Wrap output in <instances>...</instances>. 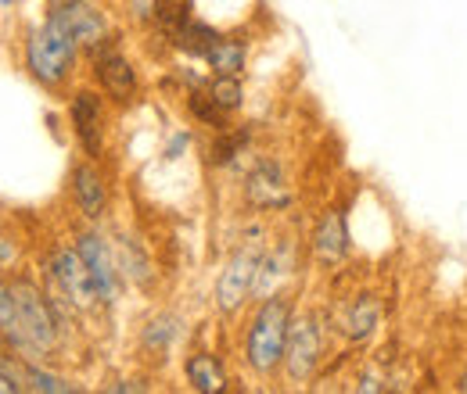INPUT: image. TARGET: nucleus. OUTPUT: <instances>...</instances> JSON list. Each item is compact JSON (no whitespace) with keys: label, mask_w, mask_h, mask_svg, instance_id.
Wrapping results in <instances>:
<instances>
[{"label":"nucleus","mask_w":467,"mask_h":394,"mask_svg":"<svg viewBox=\"0 0 467 394\" xmlns=\"http://www.w3.org/2000/svg\"><path fill=\"white\" fill-rule=\"evenodd\" d=\"M288 330H292V305L281 294L263 298L248 338H244V359L259 377H270L281 362H285V348H288Z\"/></svg>","instance_id":"nucleus-1"},{"label":"nucleus","mask_w":467,"mask_h":394,"mask_svg":"<svg viewBox=\"0 0 467 394\" xmlns=\"http://www.w3.org/2000/svg\"><path fill=\"white\" fill-rule=\"evenodd\" d=\"M76 51H79L76 33L68 29V22L61 18L58 11L51 7L47 25L29 33L26 61H29V72H33L44 86H58L61 79L72 72V65H76Z\"/></svg>","instance_id":"nucleus-2"},{"label":"nucleus","mask_w":467,"mask_h":394,"mask_svg":"<svg viewBox=\"0 0 467 394\" xmlns=\"http://www.w3.org/2000/svg\"><path fill=\"white\" fill-rule=\"evenodd\" d=\"M259 266H263V244H259V237H252V240H244V244L234 251V258L227 262L223 277L216 283V301H220L223 312H237L241 301L255 290Z\"/></svg>","instance_id":"nucleus-3"},{"label":"nucleus","mask_w":467,"mask_h":394,"mask_svg":"<svg viewBox=\"0 0 467 394\" xmlns=\"http://www.w3.org/2000/svg\"><path fill=\"white\" fill-rule=\"evenodd\" d=\"M11 294H15V305H18V319L26 327V338L33 340V348L40 355L55 351L58 344V316L51 308V301L33 287V283H11Z\"/></svg>","instance_id":"nucleus-4"},{"label":"nucleus","mask_w":467,"mask_h":394,"mask_svg":"<svg viewBox=\"0 0 467 394\" xmlns=\"http://www.w3.org/2000/svg\"><path fill=\"white\" fill-rule=\"evenodd\" d=\"M320 351H324V338H320L317 316H298L288 330V348H285V366L295 384H306L317 373Z\"/></svg>","instance_id":"nucleus-5"},{"label":"nucleus","mask_w":467,"mask_h":394,"mask_svg":"<svg viewBox=\"0 0 467 394\" xmlns=\"http://www.w3.org/2000/svg\"><path fill=\"white\" fill-rule=\"evenodd\" d=\"M94 76H98V83L105 86V94L112 101H130L137 94V72H133V65L109 40L101 47H94Z\"/></svg>","instance_id":"nucleus-6"},{"label":"nucleus","mask_w":467,"mask_h":394,"mask_svg":"<svg viewBox=\"0 0 467 394\" xmlns=\"http://www.w3.org/2000/svg\"><path fill=\"white\" fill-rule=\"evenodd\" d=\"M76 251L83 255V262H87V269H90V280H94L98 301L112 305V301H116V290H119V273H116V262H112V251H109L105 237H98V233H83L79 244H76Z\"/></svg>","instance_id":"nucleus-7"},{"label":"nucleus","mask_w":467,"mask_h":394,"mask_svg":"<svg viewBox=\"0 0 467 394\" xmlns=\"http://www.w3.org/2000/svg\"><path fill=\"white\" fill-rule=\"evenodd\" d=\"M51 7L68 22V29L76 33L79 47H90L94 51V47L105 44L109 25H105V15H101V7L94 0H55Z\"/></svg>","instance_id":"nucleus-8"},{"label":"nucleus","mask_w":467,"mask_h":394,"mask_svg":"<svg viewBox=\"0 0 467 394\" xmlns=\"http://www.w3.org/2000/svg\"><path fill=\"white\" fill-rule=\"evenodd\" d=\"M51 269H55L61 290L68 294L72 305H90V301L98 298V294H94V280H90V269H87V262H83L79 251H68V248L55 251Z\"/></svg>","instance_id":"nucleus-9"},{"label":"nucleus","mask_w":467,"mask_h":394,"mask_svg":"<svg viewBox=\"0 0 467 394\" xmlns=\"http://www.w3.org/2000/svg\"><path fill=\"white\" fill-rule=\"evenodd\" d=\"M72 126H76V136L83 144V151L90 158L101 155V97L90 94V90H79L72 97Z\"/></svg>","instance_id":"nucleus-10"},{"label":"nucleus","mask_w":467,"mask_h":394,"mask_svg":"<svg viewBox=\"0 0 467 394\" xmlns=\"http://www.w3.org/2000/svg\"><path fill=\"white\" fill-rule=\"evenodd\" d=\"M72 194H76V205L87 219H101L105 208H109V183L105 176L94 169V166H76L72 169Z\"/></svg>","instance_id":"nucleus-11"},{"label":"nucleus","mask_w":467,"mask_h":394,"mask_svg":"<svg viewBox=\"0 0 467 394\" xmlns=\"http://www.w3.org/2000/svg\"><path fill=\"white\" fill-rule=\"evenodd\" d=\"M313 251H317V258H320L324 266H338V262L346 258V251H349V233H346L342 212H327V216L320 219L317 233H313Z\"/></svg>","instance_id":"nucleus-12"},{"label":"nucleus","mask_w":467,"mask_h":394,"mask_svg":"<svg viewBox=\"0 0 467 394\" xmlns=\"http://www.w3.org/2000/svg\"><path fill=\"white\" fill-rule=\"evenodd\" d=\"M248 201L259 208H281L288 205V190H285V176L274 162H263L259 169L248 176Z\"/></svg>","instance_id":"nucleus-13"},{"label":"nucleus","mask_w":467,"mask_h":394,"mask_svg":"<svg viewBox=\"0 0 467 394\" xmlns=\"http://www.w3.org/2000/svg\"><path fill=\"white\" fill-rule=\"evenodd\" d=\"M187 380H191L194 391L202 394H216L227 388V373H223L220 359L216 355H205V351H198V355L187 359Z\"/></svg>","instance_id":"nucleus-14"},{"label":"nucleus","mask_w":467,"mask_h":394,"mask_svg":"<svg viewBox=\"0 0 467 394\" xmlns=\"http://www.w3.org/2000/svg\"><path fill=\"white\" fill-rule=\"evenodd\" d=\"M0 334L11 340L18 351H26V355H40V351L33 348V340L26 338V327H22V319H18L15 294H11V287H4V283H0Z\"/></svg>","instance_id":"nucleus-15"},{"label":"nucleus","mask_w":467,"mask_h":394,"mask_svg":"<svg viewBox=\"0 0 467 394\" xmlns=\"http://www.w3.org/2000/svg\"><path fill=\"white\" fill-rule=\"evenodd\" d=\"M205 61H209V68L216 76H241V68H244V44L231 40V36H220L216 47L205 55Z\"/></svg>","instance_id":"nucleus-16"},{"label":"nucleus","mask_w":467,"mask_h":394,"mask_svg":"<svg viewBox=\"0 0 467 394\" xmlns=\"http://www.w3.org/2000/svg\"><path fill=\"white\" fill-rule=\"evenodd\" d=\"M378 316H381V308H378V298L374 294H359L356 298V305H352L349 319H346V330H349L352 340H363L374 334V327H378Z\"/></svg>","instance_id":"nucleus-17"},{"label":"nucleus","mask_w":467,"mask_h":394,"mask_svg":"<svg viewBox=\"0 0 467 394\" xmlns=\"http://www.w3.org/2000/svg\"><path fill=\"white\" fill-rule=\"evenodd\" d=\"M155 22H159V29L176 40L194 18H191V0H159L155 4Z\"/></svg>","instance_id":"nucleus-18"},{"label":"nucleus","mask_w":467,"mask_h":394,"mask_svg":"<svg viewBox=\"0 0 467 394\" xmlns=\"http://www.w3.org/2000/svg\"><path fill=\"white\" fill-rule=\"evenodd\" d=\"M119 266H122L126 280L140 283V287L151 280V262H148V255L137 248V240H133V237H122V248H119Z\"/></svg>","instance_id":"nucleus-19"},{"label":"nucleus","mask_w":467,"mask_h":394,"mask_svg":"<svg viewBox=\"0 0 467 394\" xmlns=\"http://www.w3.org/2000/svg\"><path fill=\"white\" fill-rule=\"evenodd\" d=\"M216 40H220L216 29H209L205 22H191V25L176 36V47H183L187 55H194V57H205L213 47H216Z\"/></svg>","instance_id":"nucleus-20"},{"label":"nucleus","mask_w":467,"mask_h":394,"mask_svg":"<svg viewBox=\"0 0 467 394\" xmlns=\"http://www.w3.org/2000/svg\"><path fill=\"white\" fill-rule=\"evenodd\" d=\"M176 330H180V319L176 316H155L148 327H144V348L148 351H166L170 344H173L176 338Z\"/></svg>","instance_id":"nucleus-21"},{"label":"nucleus","mask_w":467,"mask_h":394,"mask_svg":"<svg viewBox=\"0 0 467 394\" xmlns=\"http://www.w3.org/2000/svg\"><path fill=\"white\" fill-rule=\"evenodd\" d=\"M209 97L223 108V112H237L241 101H244V90H241V79L237 76H216L209 83Z\"/></svg>","instance_id":"nucleus-22"},{"label":"nucleus","mask_w":467,"mask_h":394,"mask_svg":"<svg viewBox=\"0 0 467 394\" xmlns=\"http://www.w3.org/2000/svg\"><path fill=\"white\" fill-rule=\"evenodd\" d=\"M26 384H29L33 391H44V394H72L76 391V384L61 380V377L47 373V369H36V366H29V369H26Z\"/></svg>","instance_id":"nucleus-23"},{"label":"nucleus","mask_w":467,"mask_h":394,"mask_svg":"<svg viewBox=\"0 0 467 394\" xmlns=\"http://www.w3.org/2000/svg\"><path fill=\"white\" fill-rule=\"evenodd\" d=\"M191 112H194V118H202L205 126H213V129H220V133L227 129V126H223V115L227 112L209 97V90H205V94H198V90L191 94Z\"/></svg>","instance_id":"nucleus-24"},{"label":"nucleus","mask_w":467,"mask_h":394,"mask_svg":"<svg viewBox=\"0 0 467 394\" xmlns=\"http://www.w3.org/2000/svg\"><path fill=\"white\" fill-rule=\"evenodd\" d=\"M244 140H248V133H223V136L213 144V151H209V162H213V166H231L234 158L241 155Z\"/></svg>","instance_id":"nucleus-25"},{"label":"nucleus","mask_w":467,"mask_h":394,"mask_svg":"<svg viewBox=\"0 0 467 394\" xmlns=\"http://www.w3.org/2000/svg\"><path fill=\"white\" fill-rule=\"evenodd\" d=\"M155 4H159V0H130V11H133L140 22H148V18H155Z\"/></svg>","instance_id":"nucleus-26"},{"label":"nucleus","mask_w":467,"mask_h":394,"mask_svg":"<svg viewBox=\"0 0 467 394\" xmlns=\"http://www.w3.org/2000/svg\"><path fill=\"white\" fill-rule=\"evenodd\" d=\"M183 147H187V136H173V144H170V158H180Z\"/></svg>","instance_id":"nucleus-27"},{"label":"nucleus","mask_w":467,"mask_h":394,"mask_svg":"<svg viewBox=\"0 0 467 394\" xmlns=\"http://www.w3.org/2000/svg\"><path fill=\"white\" fill-rule=\"evenodd\" d=\"M109 391H144V388L140 384H112Z\"/></svg>","instance_id":"nucleus-28"},{"label":"nucleus","mask_w":467,"mask_h":394,"mask_svg":"<svg viewBox=\"0 0 467 394\" xmlns=\"http://www.w3.org/2000/svg\"><path fill=\"white\" fill-rule=\"evenodd\" d=\"M11 391H18V388H15V384H11V380L0 373V394H11Z\"/></svg>","instance_id":"nucleus-29"},{"label":"nucleus","mask_w":467,"mask_h":394,"mask_svg":"<svg viewBox=\"0 0 467 394\" xmlns=\"http://www.w3.org/2000/svg\"><path fill=\"white\" fill-rule=\"evenodd\" d=\"M457 388H461V391H467V369H464V377H461V384H457Z\"/></svg>","instance_id":"nucleus-30"}]
</instances>
